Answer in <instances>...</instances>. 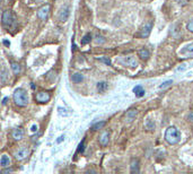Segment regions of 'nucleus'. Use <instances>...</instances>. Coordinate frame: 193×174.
Wrapping results in <instances>:
<instances>
[{"mask_svg":"<svg viewBox=\"0 0 193 174\" xmlns=\"http://www.w3.org/2000/svg\"><path fill=\"white\" fill-rule=\"evenodd\" d=\"M130 172L131 173H139L140 172V164L137 158H132L130 162Z\"/></svg>","mask_w":193,"mask_h":174,"instance_id":"nucleus-13","label":"nucleus"},{"mask_svg":"<svg viewBox=\"0 0 193 174\" xmlns=\"http://www.w3.org/2000/svg\"><path fill=\"white\" fill-rule=\"evenodd\" d=\"M28 154H30L28 148L22 147V148H19L17 152H16L14 156H15V158L17 159V161H23V159H25L27 156H28Z\"/></svg>","mask_w":193,"mask_h":174,"instance_id":"nucleus-7","label":"nucleus"},{"mask_svg":"<svg viewBox=\"0 0 193 174\" xmlns=\"http://www.w3.org/2000/svg\"><path fill=\"white\" fill-rule=\"evenodd\" d=\"M180 54H183L185 57H192L193 56V43H189V44L185 45L181 51H180Z\"/></svg>","mask_w":193,"mask_h":174,"instance_id":"nucleus-12","label":"nucleus"},{"mask_svg":"<svg viewBox=\"0 0 193 174\" xmlns=\"http://www.w3.org/2000/svg\"><path fill=\"white\" fill-rule=\"evenodd\" d=\"M98 142H99L102 147H106L109 142H110V132L109 131H103L99 138H98Z\"/></svg>","mask_w":193,"mask_h":174,"instance_id":"nucleus-8","label":"nucleus"},{"mask_svg":"<svg viewBox=\"0 0 193 174\" xmlns=\"http://www.w3.org/2000/svg\"><path fill=\"white\" fill-rule=\"evenodd\" d=\"M133 93L136 94L137 97H142L143 95H145V89L142 88V86L138 85L133 88Z\"/></svg>","mask_w":193,"mask_h":174,"instance_id":"nucleus-18","label":"nucleus"},{"mask_svg":"<svg viewBox=\"0 0 193 174\" xmlns=\"http://www.w3.org/2000/svg\"><path fill=\"white\" fill-rule=\"evenodd\" d=\"M152 22L149 21L147 23H145V25H142V27L139 30V33L137 34V36L141 38L148 37L150 35V33H152Z\"/></svg>","mask_w":193,"mask_h":174,"instance_id":"nucleus-4","label":"nucleus"},{"mask_svg":"<svg viewBox=\"0 0 193 174\" xmlns=\"http://www.w3.org/2000/svg\"><path fill=\"white\" fill-rule=\"evenodd\" d=\"M186 28H187V31H189V32L193 33V18H192V19H191L190 22H189V23H187Z\"/></svg>","mask_w":193,"mask_h":174,"instance_id":"nucleus-29","label":"nucleus"},{"mask_svg":"<svg viewBox=\"0 0 193 174\" xmlns=\"http://www.w3.org/2000/svg\"><path fill=\"white\" fill-rule=\"evenodd\" d=\"M12 70L15 75H19L22 71V66L18 62H12Z\"/></svg>","mask_w":193,"mask_h":174,"instance_id":"nucleus-20","label":"nucleus"},{"mask_svg":"<svg viewBox=\"0 0 193 174\" xmlns=\"http://www.w3.org/2000/svg\"><path fill=\"white\" fill-rule=\"evenodd\" d=\"M15 21V16L12 12V10H3L1 16V23L5 27H10Z\"/></svg>","mask_w":193,"mask_h":174,"instance_id":"nucleus-3","label":"nucleus"},{"mask_svg":"<svg viewBox=\"0 0 193 174\" xmlns=\"http://www.w3.org/2000/svg\"><path fill=\"white\" fill-rule=\"evenodd\" d=\"M9 1H12V0H9Z\"/></svg>","mask_w":193,"mask_h":174,"instance_id":"nucleus-38","label":"nucleus"},{"mask_svg":"<svg viewBox=\"0 0 193 174\" xmlns=\"http://www.w3.org/2000/svg\"><path fill=\"white\" fill-rule=\"evenodd\" d=\"M106 88H107V84L105 83V82H101V83L97 84V89H98V92H99V93L104 92Z\"/></svg>","mask_w":193,"mask_h":174,"instance_id":"nucleus-25","label":"nucleus"},{"mask_svg":"<svg viewBox=\"0 0 193 174\" xmlns=\"http://www.w3.org/2000/svg\"><path fill=\"white\" fill-rule=\"evenodd\" d=\"M3 44L7 45V47H9V45H10V43H9L8 41H3Z\"/></svg>","mask_w":193,"mask_h":174,"instance_id":"nucleus-35","label":"nucleus"},{"mask_svg":"<svg viewBox=\"0 0 193 174\" xmlns=\"http://www.w3.org/2000/svg\"><path fill=\"white\" fill-rule=\"evenodd\" d=\"M62 140H65V136H60V137H59V139L56 140V142H58V144H60V142H62Z\"/></svg>","mask_w":193,"mask_h":174,"instance_id":"nucleus-33","label":"nucleus"},{"mask_svg":"<svg viewBox=\"0 0 193 174\" xmlns=\"http://www.w3.org/2000/svg\"><path fill=\"white\" fill-rule=\"evenodd\" d=\"M9 165H10V158H9L8 155L3 154L2 156H1V158H0V166L2 168H5V167H9Z\"/></svg>","mask_w":193,"mask_h":174,"instance_id":"nucleus-17","label":"nucleus"},{"mask_svg":"<svg viewBox=\"0 0 193 174\" xmlns=\"http://www.w3.org/2000/svg\"><path fill=\"white\" fill-rule=\"evenodd\" d=\"M49 15H50V5L49 3H45L41 8L37 10V17L42 21H45V19H48Z\"/></svg>","mask_w":193,"mask_h":174,"instance_id":"nucleus-5","label":"nucleus"},{"mask_svg":"<svg viewBox=\"0 0 193 174\" xmlns=\"http://www.w3.org/2000/svg\"><path fill=\"white\" fill-rule=\"evenodd\" d=\"M181 137H182L181 131L176 127H174V126L168 127L166 129V131H165V140L169 145H176L177 142H180Z\"/></svg>","mask_w":193,"mask_h":174,"instance_id":"nucleus-2","label":"nucleus"},{"mask_svg":"<svg viewBox=\"0 0 193 174\" xmlns=\"http://www.w3.org/2000/svg\"><path fill=\"white\" fill-rule=\"evenodd\" d=\"M138 117V110L136 109H131L129 110L127 114H125V120L128 122H132L133 120H136V118Z\"/></svg>","mask_w":193,"mask_h":174,"instance_id":"nucleus-14","label":"nucleus"},{"mask_svg":"<svg viewBox=\"0 0 193 174\" xmlns=\"http://www.w3.org/2000/svg\"><path fill=\"white\" fill-rule=\"evenodd\" d=\"M97 60L101 62H104L105 65H107V66L111 65V60L109 59V58H106V57H99V58H97Z\"/></svg>","mask_w":193,"mask_h":174,"instance_id":"nucleus-28","label":"nucleus"},{"mask_svg":"<svg viewBox=\"0 0 193 174\" xmlns=\"http://www.w3.org/2000/svg\"><path fill=\"white\" fill-rule=\"evenodd\" d=\"M84 149H85V140H83V142L79 144V146H78V153H83Z\"/></svg>","mask_w":193,"mask_h":174,"instance_id":"nucleus-30","label":"nucleus"},{"mask_svg":"<svg viewBox=\"0 0 193 174\" xmlns=\"http://www.w3.org/2000/svg\"><path fill=\"white\" fill-rule=\"evenodd\" d=\"M71 80L76 84L81 83V82L84 80V76L81 74H79V72H76V74H74L71 76Z\"/></svg>","mask_w":193,"mask_h":174,"instance_id":"nucleus-22","label":"nucleus"},{"mask_svg":"<svg viewBox=\"0 0 193 174\" xmlns=\"http://www.w3.org/2000/svg\"><path fill=\"white\" fill-rule=\"evenodd\" d=\"M92 34L90 33H87L86 35L84 36L83 37V40H81V44L83 45H86V44H88V43H90V41H92Z\"/></svg>","mask_w":193,"mask_h":174,"instance_id":"nucleus-23","label":"nucleus"},{"mask_svg":"<svg viewBox=\"0 0 193 174\" xmlns=\"http://www.w3.org/2000/svg\"><path fill=\"white\" fill-rule=\"evenodd\" d=\"M145 127H146V129H148L149 131H154L156 124H155L154 120H152V119H147L145 122Z\"/></svg>","mask_w":193,"mask_h":174,"instance_id":"nucleus-19","label":"nucleus"},{"mask_svg":"<svg viewBox=\"0 0 193 174\" xmlns=\"http://www.w3.org/2000/svg\"><path fill=\"white\" fill-rule=\"evenodd\" d=\"M69 16H70V7L69 6H65L61 12L59 14V21L60 22H67L68 21Z\"/></svg>","mask_w":193,"mask_h":174,"instance_id":"nucleus-11","label":"nucleus"},{"mask_svg":"<svg viewBox=\"0 0 193 174\" xmlns=\"http://www.w3.org/2000/svg\"><path fill=\"white\" fill-rule=\"evenodd\" d=\"M7 78H8V72H7L6 68L5 67H1V71H0V80H1V83L5 84L6 83Z\"/></svg>","mask_w":193,"mask_h":174,"instance_id":"nucleus-21","label":"nucleus"},{"mask_svg":"<svg viewBox=\"0 0 193 174\" xmlns=\"http://www.w3.org/2000/svg\"><path fill=\"white\" fill-rule=\"evenodd\" d=\"M171 35L173 38L177 40L180 36L182 35V30H181V25L180 24H174L172 27H171Z\"/></svg>","mask_w":193,"mask_h":174,"instance_id":"nucleus-10","label":"nucleus"},{"mask_svg":"<svg viewBox=\"0 0 193 174\" xmlns=\"http://www.w3.org/2000/svg\"><path fill=\"white\" fill-rule=\"evenodd\" d=\"M36 130H37V127H36V126H33V127H32V131H36Z\"/></svg>","mask_w":193,"mask_h":174,"instance_id":"nucleus-36","label":"nucleus"},{"mask_svg":"<svg viewBox=\"0 0 193 174\" xmlns=\"http://www.w3.org/2000/svg\"><path fill=\"white\" fill-rule=\"evenodd\" d=\"M122 62H123L124 66L130 67V68H137L138 66V61L133 57H125L124 59H122Z\"/></svg>","mask_w":193,"mask_h":174,"instance_id":"nucleus-9","label":"nucleus"},{"mask_svg":"<svg viewBox=\"0 0 193 174\" xmlns=\"http://www.w3.org/2000/svg\"><path fill=\"white\" fill-rule=\"evenodd\" d=\"M8 100H9L8 97H5V98H3V100H2V105H6L7 102H8Z\"/></svg>","mask_w":193,"mask_h":174,"instance_id":"nucleus-34","label":"nucleus"},{"mask_svg":"<svg viewBox=\"0 0 193 174\" xmlns=\"http://www.w3.org/2000/svg\"><path fill=\"white\" fill-rule=\"evenodd\" d=\"M12 100H14V103L16 104L19 107H24L27 106L28 102H30V98H28V94L24 88H17L15 89L14 94H12Z\"/></svg>","mask_w":193,"mask_h":174,"instance_id":"nucleus-1","label":"nucleus"},{"mask_svg":"<svg viewBox=\"0 0 193 174\" xmlns=\"http://www.w3.org/2000/svg\"><path fill=\"white\" fill-rule=\"evenodd\" d=\"M172 84H173L172 80H166V82H164V83L162 84L161 86H159V88H161V89H166L167 87H169V86L172 85Z\"/></svg>","mask_w":193,"mask_h":174,"instance_id":"nucleus-27","label":"nucleus"},{"mask_svg":"<svg viewBox=\"0 0 193 174\" xmlns=\"http://www.w3.org/2000/svg\"><path fill=\"white\" fill-rule=\"evenodd\" d=\"M187 120H189V121L192 122V123H193V111L190 113V114L187 115Z\"/></svg>","mask_w":193,"mask_h":174,"instance_id":"nucleus-32","label":"nucleus"},{"mask_svg":"<svg viewBox=\"0 0 193 174\" xmlns=\"http://www.w3.org/2000/svg\"><path fill=\"white\" fill-rule=\"evenodd\" d=\"M104 126H105V121H101V122H97V123L93 124L92 129H93V130H99V129H102V128L104 127Z\"/></svg>","mask_w":193,"mask_h":174,"instance_id":"nucleus-26","label":"nucleus"},{"mask_svg":"<svg viewBox=\"0 0 193 174\" xmlns=\"http://www.w3.org/2000/svg\"><path fill=\"white\" fill-rule=\"evenodd\" d=\"M138 57H139L141 60H143V61H147V60L150 58V52H149L148 49L142 47V49H140V50L138 51Z\"/></svg>","mask_w":193,"mask_h":174,"instance_id":"nucleus-15","label":"nucleus"},{"mask_svg":"<svg viewBox=\"0 0 193 174\" xmlns=\"http://www.w3.org/2000/svg\"><path fill=\"white\" fill-rule=\"evenodd\" d=\"M12 137L15 140H22L23 137H24V131L21 129V128H16L12 131Z\"/></svg>","mask_w":193,"mask_h":174,"instance_id":"nucleus-16","label":"nucleus"},{"mask_svg":"<svg viewBox=\"0 0 193 174\" xmlns=\"http://www.w3.org/2000/svg\"><path fill=\"white\" fill-rule=\"evenodd\" d=\"M51 98V95L49 92H39L35 95V100L39 103H48Z\"/></svg>","mask_w":193,"mask_h":174,"instance_id":"nucleus-6","label":"nucleus"},{"mask_svg":"<svg viewBox=\"0 0 193 174\" xmlns=\"http://www.w3.org/2000/svg\"><path fill=\"white\" fill-rule=\"evenodd\" d=\"M12 171H14L12 168H6V167H5L2 171H1V173H2V174H7V173H12Z\"/></svg>","mask_w":193,"mask_h":174,"instance_id":"nucleus-31","label":"nucleus"},{"mask_svg":"<svg viewBox=\"0 0 193 174\" xmlns=\"http://www.w3.org/2000/svg\"><path fill=\"white\" fill-rule=\"evenodd\" d=\"M34 1H35V2H42L43 0H34Z\"/></svg>","mask_w":193,"mask_h":174,"instance_id":"nucleus-37","label":"nucleus"},{"mask_svg":"<svg viewBox=\"0 0 193 174\" xmlns=\"http://www.w3.org/2000/svg\"><path fill=\"white\" fill-rule=\"evenodd\" d=\"M94 41H95L96 44H104L105 42H106V40H105L104 36L99 35V34H97V35L95 36V38H94Z\"/></svg>","mask_w":193,"mask_h":174,"instance_id":"nucleus-24","label":"nucleus"}]
</instances>
